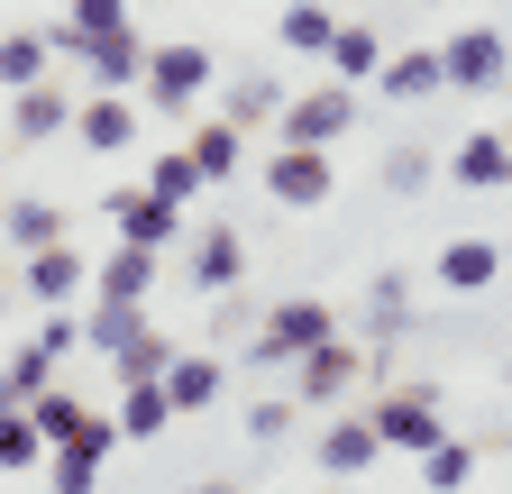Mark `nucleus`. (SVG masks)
Instances as JSON below:
<instances>
[{"label":"nucleus","instance_id":"nucleus-1","mask_svg":"<svg viewBox=\"0 0 512 494\" xmlns=\"http://www.w3.org/2000/svg\"><path fill=\"white\" fill-rule=\"evenodd\" d=\"M512 83V46L494 28H458L439 46V92H503Z\"/></svg>","mask_w":512,"mask_h":494},{"label":"nucleus","instance_id":"nucleus-2","mask_svg":"<svg viewBox=\"0 0 512 494\" xmlns=\"http://www.w3.org/2000/svg\"><path fill=\"white\" fill-rule=\"evenodd\" d=\"M357 376H366V348L330 330L320 348H302V357H293V403H339Z\"/></svg>","mask_w":512,"mask_h":494},{"label":"nucleus","instance_id":"nucleus-3","mask_svg":"<svg viewBox=\"0 0 512 494\" xmlns=\"http://www.w3.org/2000/svg\"><path fill=\"white\" fill-rule=\"evenodd\" d=\"M330 330H339V312L302 293V302H275V312H266V330H256V348H247V357H256V366H275V357H302V348H320Z\"/></svg>","mask_w":512,"mask_h":494},{"label":"nucleus","instance_id":"nucleus-4","mask_svg":"<svg viewBox=\"0 0 512 494\" xmlns=\"http://www.w3.org/2000/svg\"><path fill=\"white\" fill-rule=\"evenodd\" d=\"M366 421H375L384 449H430V440H439V385L421 376V385H403V394H384V403H366Z\"/></svg>","mask_w":512,"mask_h":494},{"label":"nucleus","instance_id":"nucleus-5","mask_svg":"<svg viewBox=\"0 0 512 494\" xmlns=\"http://www.w3.org/2000/svg\"><path fill=\"white\" fill-rule=\"evenodd\" d=\"M348 119H357V92L348 83H320V92L284 101V147H339Z\"/></svg>","mask_w":512,"mask_h":494},{"label":"nucleus","instance_id":"nucleus-6","mask_svg":"<svg viewBox=\"0 0 512 494\" xmlns=\"http://www.w3.org/2000/svg\"><path fill=\"white\" fill-rule=\"evenodd\" d=\"M147 101L156 110H192L202 101V83H211V46H147Z\"/></svg>","mask_w":512,"mask_h":494},{"label":"nucleus","instance_id":"nucleus-7","mask_svg":"<svg viewBox=\"0 0 512 494\" xmlns=\"http://www.w3.org/2000/svg\"><path fill=\"white\" fill-rule=\"evenodd\" d=\"M330 147H275L266 156V193L284 202V211H320V202H330Z\"/></svg>","mask_w":512,"mask_h":494},{"label":"nucleus","instance_id":"nucleus-8","mask_svg":"<svg viewBox=\"0 0 512 494\" xmlns=\"http://www.w3.org/2000/svg\"><path fill=\"white\" fill-rule=\"evenodd\" d=\"M64 129H74V83H28V92H10V138L19 147H46Z\"/></svg>","mask_w":512,"mask_h":494},{"label":"nucleus","instance_id":"nucleus-9","mask_svg":"<svg viewBox=\"0 0 512 494\" xmlns=\"http://www.w3.org/2000/svg\"><path fill=\"white\" fill-rule=\"evenodd\" d=\"M74 147H92V156H128V147H138V110H128L119 92L74 101Z\"/></svg>","mask_w":512,"mask_h":494},{"label":"nucleus","instance_id":"nucleus-10","mask_svg":"<svg viewBox=\"0 0 512 494\" xmlns=\"http://www.w3.org/2000/svg\"><path fill=\"white\" fill-rule=\"evenodd\" d=\"M101 211L119 220V238H128V247H165V238L183 229V211H174L165 193H110Z\"/></svg>","mask_w":512,"mask_h":494},{"label":"nucleus","instance_id":"nucleus-11","mask_svg":"<svg viewBox=\"0 0 512 494\" xmlns=\"http://www.w3.org/2000/svg\"><path fill=\"white\" fill-rule=\"evenodd\" d=\"M448 174H458L467 193H503V183H512V138L503 129H476L458 156H448Z\"/></svg>","mask_w":512,"mask_h":494},{"label":"nucleus","instance_id":"nucleus-12","mask_svg":"<svg viewBox=\"0 0 512 494\" xmlns=\"http://www.w3.org/2000/svg\"><path fill=\"white\" fill-rule=\"evenodd\" d=\"M503 275V247L494 238H448L439 247V293H485Z\"/></svg>","mask_w":512,"mask_h":494},{"label":"nucleus","instance_id":"nucleus-13","mask_svg":"<svg viewBox=\"0 0 512 494\" xmlns=\"http://www.w3.org/2000/svg\"><path fill=\"white\" fill-rule=\"evenodd\" d=\"M83 284H92V266H83L74 238H55V247H37V257H28V293H37V302H74Z\"/></svg>","mask_w":512,"mask_h":494},{"label":"nucleus","instance_id":"nucleus-14","mask_svg":"<svg viewBox=\"0 0 512 494\" xmlns=\"http://www.w3.org/2000/svg\"><path fill=\"white\" fill-rule=\"evenodd\" d=\"M238 275H247V247H238V229H229V220H220V229H202V238H192V284H202L211 302H220V293H229Z\"/></svg>","mask_w":512,"mask_h":494},{"label":"nucleus","instance_id":"nucleus-15","mask_svg":"<svg viewBox=\"0 0 512 494\" xmlns=\"http://www.w3.org/2000/svg\"><path fill=\"white\" fill-rule=\"evenodd\" d=\"M119 440H165V421H183L174 412V394H165V376H147V385H119Z\"/></svg>","mask_w":512,"mask_h":494},{"label":"nucleus","instance_id":"nucleus-16","mask_svg":"<svg viewBox=\"0 0 512 494\" xmlns=\"http://www.w3.org/2000/svg\"><path fill=\"white\" fill-rule=\"evenodd\" d=\"M55 238H74V220H64L55 202H10L0 211V247H19V257H37V247H55Z\"/></svg>","mask_w":512,"mask_h":494},{"label":"nucleus","instance_id":"nucleus-17","mask_svg":"<svg viewBox=\"0 0 512 494\" xmlns=\"http://www.w3.org/2000/svg\"><path fill=\"white\" fill-rule=\"evenodd\" d=\"M192 174H202V183H229L238 174V156H247V129H238V119H211V129H192Z\"/></svg>","mask_w":512,"mask_h":494},{"label":"nucleus","instance_id":"nucleus-18","mask_svg":"<svg viewBox=\"0 0 512 494\" xmlns=\"http://www.w3.org/2000/svg\"><path fill=\"white\" fill-rule=\"evenodd\" d=\"M220 385H229V376H220V357H183V348H174V366H165L174 412H211V403H220Z\"/></svg>","mask_w":512,"mask_h":494},{"label":"nucleus","instance_id":"nucleus-19","mask_svg":"<svg viewBox=\"0 0 512 494\" xmlns=\"http://www.w3.org/2000/svg\"><path fill=\"white\" fill-rule=\"evenodd\" d=\"M138 330H147V302H110V293H101L92 312H83V348H101V357H119Z\"/></svg>","mask_w":512,"mask_h":494},{"label":"nucleus","instance_id":"nucleus-20","mask_svg":"<svg viewBox=\"0 0 512 494\" xmlns=\"http://www.w3.org/2000/svg\"><path fill=\"white\" fill-rule=\"evenodd\" d=\"M384 458V440H375V421L357 412V421H339L330 440H320V476H357V467H375Z\"/></svg>","mask_w":512,"mask_h":494},{"label":"nucleus","instance_id":"nucleus-21","mask_svg":"<svg viewBox=\"0 0 512 494\" xmlns=\"http://www.w3.org/2000/svg\"><path fill=\"white\" fill-rule=\"evenodd\" d=\"M375 65H384V37H375L366 19H339V37H330V74H339V83H375Z\"/></svg>","mask_w":512,"mask_h":494},{"label":"nucleus","instance_id":"nucleus-22","mask_svg":"<svg viewBox=\"0 0 512 494\" xmlns=\"http://www.w3.org/2000/svg\"><path fill=\"white\" fill-rule=\"evenodd\" d=\"M375 83L394 92V101H421V92H439V46H403V55H384V65H375Z\"/></svg>","mask_w":512,"mask_h":494},{"label":"nucleus","instance_id":"nucleus-23","mask_svg":"<svg viewBox=\"0 0 512 494\" xmlns=\"http://www.w3.org/2000/svg\"><path fill=\"white\" fill-rule=\"evenodd\" d=\"M92 284H101L110 302H147V293H156V247H128V238H119V257H110Z\"/></svg>","mask_w":512,"mask_h":494},{"label":"nucleus","instance_id":"nucleus-24","mask_svg":"<svg viewBox=\"0 0 512 494\" xmlns=\"http://www.w3.org/2000/svg\"><path fill=\"white\" fill-rule=\"evenodd\" d=\"M46 458V430L28 421V403H0V476H19Z\"/></svg>","mask_w":512,"mask_h":494},{"label":"nucleus","instance_id":"nucleus-25","mask_svg":"<svg viewBox=\"0 0 512 494\" xmlns=\"http://www.w3.org/2000/svg\"><path fill=\"white\" fill-rule=\"evenodd\" d=\"M467 476H476V449H467V440H448V430H439V440L421 449V485H430V494H458Z\"/></svg>","mask_w":512,"mask_h":494},{"label":"nucleus","instance_id":"nucleus-26","mask_svg":"<svg viewBox=\"0 0 512 494\" xmlns=\"http://www.w3.org/2000/svg\"><path fill=\"white\" fill-rule=\"evenodd\" d=\"M46 65H55V46H46V37H0V92L46 83Z\"/></svg>","mask_w":512,"mask_h":494},{"label":"nucleus","instance_id":"nucleus-27","mask_svg":"<svg viewBox=\"0 0 512 494\" xmlns=\"http://www.w3.org/2000/svg\"><path fill=\"white\" fill-rule=\"evenodd\" d=\"M0 385H10V403H37L46 385H55V357L28 339V348H10V357H0Z\"/></svg>","mask_w":512,"mask_h":494},{"label":"nucleus","instance_id":"nucleus-28","mask_svg":"<svg viewBox=\"0 0 512 494\" xmlns=\"http://www.w3.org/2000/svg\"><path fill=\"white\" fill-rule=\"evenodd\" d=\"M165 366H174V339H165V330L147 321L138 339L119 348V385H147V376H165Z\"/></svg>","mask_w":512,"mask_h":494},{"label":"nucleus","instance_id":"nucleus-29","mask_svg":"<svg viewBox=\"0 0 512 494\" xmlns=\"http://www.w3.org/2000/svg\"><path fill=\"white\" fill-rule=\"evenodd\" d=\"M330 37H339V19L320 10V0H293V10H284V46L293 55H330Z\"/></svg>","mask_w":512,"mask_h":494},{"label":"nucleus","instance_id":"nucleus-30","mask_svg":"<svg viewBox=\"0 0 512 494\" xmlns=\"http://www.w3.org/2000/svg\"><path fill=\"white\" fill-rule=\"evenodd\" d=\"M275 110H284V83H266V74H238V83H229V110H220V119L256 129V119H275Z\"/></svg>","mask_w":512,"mask_h":494},{"label":"nucleus","instance_id":"nucleus-31","mask_svg":"<svg viewBox=\"0 0 512 494\" xmlns=\"http://www.w3.org/2000/svg\"><path fill=\"white\" fill-rule=\"evenodd\" d=\"M147 193H165L174 211L202 193V174H192V156H183V147H174V156H147Z\"/></svg>","mask_w":512,"mask_h":494},{"label":"nucleus","instance_id":"nucleus-32","mask_svg":"<svg viewBox=\"0 0 512 494\" xmlns=\"http://www.w3.org/2000/svg\"><path fill=\"white\" fill-rule=\"evenodd\" d=\"M28 421L46 430V449H55V440H64V430H74V421H83V403H74V385H46V394L28 403Z\"/></svg>","mask_w":512,"mask_h":494},{"label":"nucleus","instance_id":"nucleus-33","mask_svg":"<svg viewBox=\"0 0 512 494\" xmlns=\"http://www.w3.org/2000/svg\"><path fill=\"white\" fill-rule=\"evenodd\" d=\"M46 485H55V494H92V485H101V458H83V449H46Z\"/></svg>","mask_w":512,"mask_h":494},{"label":"nucleus","instance_id":"nucleus-34","mask_svg":"<svg viewBox=\"0 0 512 494\" xmlns=\"http://www.w3.org/2000/svg\"><path fill=\"white\" fill-rule=\"evenodd\" d=\"M110 440H119V421H110V412H83V421L64 430L55 449H83V458H110Z\"/></svg>","mask_w":512,"mask_h":494},{"label":"nucleus","instance_id":"nucleus-35","mask_svg":"<svg viewBox=\"0 0 512 494\" xmlns=\"http://www.w3.org/2000/svg\"><path fill=\"white\" fill-rule=\"evenodd\" d=\"M384 183H394V193H421L430 183V147H394L384 156Z\"/></svg>","mask_w":512,"mask_h":494},{"label":"nucleus","instance_id":"nucleus-36","mask_svg":"<svg viewBox=\"0 0 512 494\" xmlns=\"http://www.w3.org/2000/svg\"><path fill=\"white\" fill-rule=\"evenodd\" d=\"M37 348H46L55 366H64V357L83 348V321H74V312H64V302H55V312H46V330H37Z\"/></svg>","mask_w":512,"mask_h":494},{"label":"nucleus","instance_id":"nucleus-37","mask_svg":"<svg viewBox=\"0 0 512 494\" xmlns=\"http://www.w3.org/2000/svg\"><path fill=\"white\" fill-rule=\"evenodd\" d=\"M74 28L83 37H119L128 28V0H74Z\"/></svg>","mask_w":512,"mask_h":494},{"label":"nucleus","instance_id":"nucleus-38","mask_svg":"<svg viewBox=\"0 0 512 494\" xmlns=\"http://www.w3.org/2000/svg\"><path fill=\"white\" fill-rule=\"evenodd\" d=\"M403 321H412V302H403V275H375V330L394 339Z\"/></svg>","mask_w":512,"mask_h":494},{"label":"nucleus","instance_id":"nucleus-39","mask_svg":"<svg viewBox=\"0 0 512 494\" xmlns=\"http://www.w3.org/2000/svg\"><path fill=\"white\" fill-rule=\"evenodd\" d=\"M284 430H293V403H256L247 412V440H284Z\"/></svg>","mask_w":512,"mask_h":494},{"label":"nucleus","instance_id":"nucleus-40","mask_svg":"<svg viewBox=\"0 0 512 494\" xmlns=\"http://www.w3.org/2000/svg\"><path fill=\"white\" fill-rule=\"evenodd\" d=\"M183 494H238V485H183Z\"/></svg>","mask_w":512,"mask_h":494},{"label":"nucleus","instance_id":"nucleus-41","mask_svg":"<svg viewBox=\"0 0 512 494\" xmlns=\"http://www.w3.org/2000/svg\"><path fill=\"white\" fill-rule=\"evenodd\" d=\"M503 138H512V129H503Z\"/></svg>","mask_w":512,"mask_h":494}]
</instances>
